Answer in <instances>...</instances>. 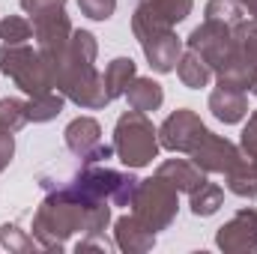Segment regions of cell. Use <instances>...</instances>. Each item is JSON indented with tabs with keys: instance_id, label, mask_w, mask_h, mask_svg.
<instances>
[{
	"instance_id": "ac0fdd59",
	"label": "cell",
	"mask_w": 257,
	"mask_h": 254,
	"mask_svg": "<svg viewBox=\"0 0 257 254\" xmlns=\"http://www.w3.org/2000/svg\"><path fill=\"white\" fill-rule=\"evenodd\" d=\"M126 102H128V108L150 114V111H159V108H162V102H165V90H162L159 81L135 75L132 84L126 87Z\"/></svg>"
},
{
	"instance_id": "4316f807",
	"label": "cell",
	"mask_w": 257,
	"mask_h": 254,
	"mask_svg": "<svg viewBox=\"0 0 257 254\" xmlns=\"http://www.w3.org/2000/svg\"><path fill=\"white\" fill-rule=\"evenodd\" d=\"M33 39V21L21 18V15H6L0 21V42L3 45H21Z\"/></svg>"
},
{
	"instance_id": "f546056e",
	"label": "cell",
	"mask_w": 257,
	"mask_h": 254,
	"mask_svg": "<svg viewBox=\"0 0 257 254\" xmlns=\"http://www.w3.org/2000/svg\"><path fill=\"white\" fill-rule=\"evenodd\" d=\"M248 159L251 156H257V111L248 117V123H245V129H242V147H239Z\"/></svg>"
},
{
	"instance_id": "5b68a950",
	"label": "cell",
	"mask_w": 257,
	"mask_h": 254,
	"mask_svg": "<svg viewBox=\"0 0 257 254\" xmlns=\"http://www.w3.org/2000/svg\"><path fill=\"white\" fill-rule=\"evenodd\" d=\"M0 72L27 96H39L54 90L51 69L39 48H30L27 42L21 45H0Z\"/></svg>"
},
{
	"instance_id": "ba28073f",
	"label": "cell",
	"mask_w": 257,
	"mask_h": 254,
	"mask_svg": "<svg viewBox=\"0 0 257 254\" xmlns=\"http://www.w3.org/2000/svg\"><path fill=\"white\" fill-rule=\"evenodd\" d=\"M236 27H227V24H218V21H209L203 18V24H197L192 30V36L186 39V45L197 51L206 63L212 66V72L221 63H227L233 54H236V36H233Z\"/></svg>"
},
{
	"instance_id": "52a82bcc",
	"label": "cell",
	"mask_w": 257,
	"mask_h": 254,
	"mask_svg": "<svg viewBox=\"0 0 257 254\" xmlns=\"http://www.w3.org/2000/svg\"><path fill=\"white\" fill-rule=\"evenodd\" d=\"M194 0H138L132 12V33L135 39H147L162 30H174L180 21L192 15Z\"/></svg>"
},
{
	"instance_id": "4fadbf2b",
	"label": "cell",
	"mask_w": 257,
	"mask_h": 254,
	"mask_svg": "<svg viewBox=\"0 0 257 254\" xmlns=\"http://www.w3.org/2000/svg\"><path fill=\"white\" fill-rule=\"evenodd\" d=\"M215 245L221 251H251L257 248V209H239L227 224L218 227L215 233Z\"/></svg>"
},
{
	"instance_id": "83f0119b",
	"label": "cell",
	"mask_w": 257,
	"mask_h": 254,
	"mask_svg": "<svg viewBox=\"0 0 257 254\" xmlns=\"http://www.w3.org/2000/svg\"><path fill=\"white\" fill-rule=\"evenodd\" d=\"M36 239L21 230L18 224H3L0 227V248H9V251H33Z\"/></svg>"
},
{
	"instance_id": "f1b7e54d",
	"label": "cell",
	"mask_w": 257,
	"mask_h": 254,
	"mask_svg": "<svg viewBox=\"0 0 257 254\" xmlns=\"http://www.w3.org/2000/svg\"><path fill=\"white\" fill-rule=\"evenodd\" d=\"M78 9L93 21H108L117 9V0H78Z\"/></svg>"
},
{
	"instance_id": "6da1fadb",
	"label": "cell",
	"mask_w": 257,
	"mask_h": 254,
	"mask_svg": "<svg viewBox=\"0 0 257 254\" xmlns=\"http://www.w3.org/2000/svg\"><path fill=\"white\" fill-rule=\"evenodd\" d=\"M96 54H99L96 36L90 30H72L66 51L51 63L54 90H60L69 102L87 111H99L108 105L105 81L96 69Z\"/></svg>"
},
{
	"instance_id": "8fae6325",
	"label": "cell",
	"mask_w": 257,
	"mask_h": 254,
	"mask_svg": "<svg viewBox=\"0 0 257 254\" xmlns=\"http://www.w3.org/2000/svg\"><path fill=\"white\" fill-rule=\"evenodd\" d=\"M206 132L209 129L203 126V120L194 111L180 108V111L168 114V120L159 126V144L171 153H192Z\"/></svg>"
},
{
	"instance_id": "9a60e30c",
	"label": "cell",
	"mask_w": 257,
	"mask_h": 254,
	"mask_svg": "<svg viewBox=\"0 0 257 254\" xmlns=\"http://www.w3.org/2000/svg\"><path fill=\"white\" fill-rule=\"evenodd\" d=\"M114 245L126 254H144L156 245V230H150L138 215H120L114 221Z\"/></svg>"
},
{
	"instance_id": "836d02e7",
	"label": "cell",
	"mask_w": 257,
	"mask_h": 254,
	"mask_svg": "<svg viewBox=\"0 0 257 254\" xmlns=\"http://www.w3.org/2000/svg\"><path fill=\"white\" fill-rule=\"evenodd\" d=\"M251 168H254V177H257V156H251Z\"/></svg>"
},
{
	"instance_id": "d6a6232c",
	"label": "cell",
	"mask_w": 257,
	"mask_h": 254,
	"mask_svg": "<svg viewBox=\"0 0 257 254\" xmlns=\"http://www.w3.org/2000/svg\"><path fill=\"white\" fill-rule=\"evenodd\" d=\"M239 6L245 9L248 18H257V0H239Z\"/></svg>"
},
{
	"instance_id": "1f68e13d",
	"label": "cell",
	"mask_w": 257,
	"mask_h": 254,
	"mask_svg": "<svg viewBox=\"0 0 257 254\" xmlns=\"http://www.w3.org/2000/svg\"><path fill=\"white\" fill-rule=\"evenodd\" d=\"M12 156H15V138L9 132H0V174L12 162Z\"/></svg>"
},
{
	"instance_id": "9c48e42d",
	"label": "cell",
	"mask_w": 257,
	"mask_h": 254,
	"mask_svg": "<svg viewBox=\"0 0 257 254\" xmlns=\"http://www.w3.org/2000/svg\"><path fill=\"white\" fill-rule=\"evenodd\" d=\"M66 147L72 156L81 159V165H102L114 156V144L102 141V126L93 117H75L63 132Z\"/></svg>"
},
{
	"instance_id": "e0dca14e",
	"label": "cell",
	"mask_w": 257,
	"mask_h": 254,
	"mask_svg": "<svg viewBox=\"0 0 257 254\" xmlns=\"http://www.w3.org/2000/svg\"><path fill=\"white\" fill-rule=\"evenodd\" d=\"M156 174H159L165 183H171L177 191H186V194H192V191L206 180V174H203L194 162H186V159H168V162L159 165Z\"/></svg>"
},
{
	"instance_id": "484cf974",
	"label": "cell",
	"mask_w": 257,
	"mask_h": 254,
	"mask_svg": "<svg viewBox=\"0 0 257 254\" xmlns=\"http://www.w3.org/2000/svg\"><path fill=\"white\" fill-rule=\"evenodd\" d=\"M236 54L245 60V63L257 66V18H245L236 30Z\"/></svg>"
},
{
	"instance_id": "2e32d148",
	"label": "cell",
	"mask_w": 257,
	"mask_h": 254,
	"mask_svg": "<svg viewBox=\"0 0 257 254\" xmlns=\"http://www.w3.org/2000/svg\"><path fill=\"white\" fill-rule=\"evenodd\" d=\"M209 111H212L215 120L233 126V123H239V120L248 114V93L218 84V87L209 93Z\"/></svg>"
},
{
	"instance_id": "4dcf8cb0",
	"label": "cell",
	"mask_w": 257,
	"mask_h": 254,
	"mask_svg": "<svg viewBox=\"0 0 257 254\" xmlns=\"http://www.w3.org/2000/svg\"><path fill=\"white\" fill-rule=\"evenodd\" d=\"M66 0H21V9L33 18V15H42V12H51V9H63Z\"/></svg>"
},
{
	"instance_id": "30bf717a",
	"label": "cell",
	"mask_w": 257,
	"mask_h": 254,
	"mask_svg": "<svg viewBox=\"0 0 257 254\" xmlns=\"http://www.w3.org/2000/svg\"><path fill=\"white\" fill-rule=\"evenodd\" d=\"M33 39H36V48L39 54L45 57V63L51 69V63L60 57L72 39V21L66 15V6L63 9H51V12H42V15H33Z\"/></svg>"
},
{
	"instance_id": "e575fe53",
	"label": "cell",
	"mask_w": 257,
	"mask_h": 254,
	"mask_svg": "<svg viewBox=\"0 0 257 254\" xmlns=\"http://www.w3.org/2000/svg\"><path fill=\"white\" fill-rule=\"evenodd\" d=\"M251 93H254V96H257V84H254V87H251Z\"/></svg>"
},
{
	"instance_id": "d6986e66",
	"label": "cell",
	"mask_w": 257,
	"mask_h": 254,
	"mask_svg": "<svg viewBox=\"0 0 257 254\" xmlns=\"http://www.w3.org/2000/svg\"><path fill=\"white\" fill-rule=\"evenodd\" d=\"M135 75H138V63H135L132 57H114V60L108 63L105 75H102L108 102H114V99L126 96V87L132 84V78H135Z\"/></svg>"
},
{
	"instance_id": "3957f363",
	"label": "cell",
	"mask_w": 257,
	"mask_h": 254,
	"mask_svg": "<svg viewBox=\"0 0 257 254\" xmlns=\"http://www.w3.org/2000/svg\"><path fill=\"white\" fill-rule=\"evenodd\" d=\"M138 177L128 171H114L105 165H81V171L69 180L72 191L90 203H111V206H132L138 189Z\"/></svg>"
},
{
	"instance_id": "7402d4cb",
	"label": "cell",
	"mask_w": 257,
	"mask_h": 254,
	"mask_svg": "<svg viewBox=\"0 0 257 254\" xmlns=\"http://www.w3.org/2000/svg\"><path fill=\"white\" fill-rule=\"evenodd\" d=\"M189 197H192V200H189L192 212L197 218H206V215H215V212H218V206H221V200H224V189H221L218 183L203 180Z\"/></svg>"
},
{
	"instance_id": "ffe728a7",
	"label": "cell",
	"mask_w": 257,
	"mask_h": 254,
	"mask_svg": "<svg viewBox=\"0 0 257 254\" xmlns=\"http://www.w3.org/2000/svg\"><path fill=\"white\" fill-rule=\"evenodd\" d=\"M177 75H180L183 87H189V90H200V87H206V84L212 81V66L206 63L197 51H192V48H189L186 54H180Z\"/></svg>"
},
{
	"instance_id": "603a6c76",
	"label": "cell",
	"mask_w": 257,
	"mask_h": 254,
	"mask_svg": "<svg viewBox=\"0 0 257 254\" xmlns=\"http://www.w3.org/2000/svg\"><path fill=\"white\" fill-rule=\"evenodd\" d=\"M224 177H227V189L236 197H248V200L257 197V177H254V168H251V159H242Z\"/></svg>"
},
{
	"instance_id": "d4e9b609",
	"label": "cell",
	"mask_w": 257,
	"mask_h": 254,
	"mask_svg": "<svg viewBox=\"0 0 257 254\" xmlns=\"http://www.w3.org/2000/svg\"><path fill=\"white\" fill-rule=\"evenodd\" d=\"M206 18L218 21V24H227V27H239L248 15L239 6V0H209L206 3Z\"/></svg>"
},
{
	"instance_id": "277c9868",
	"label": "cell",
	"mask_w": 257,
	"mask_h": 254,
	"mask_svg": "<svg viewBox=\"0 0 257 254\" xmlns=\"http://www.w3.org/2000/svg\"><path fill=\"white\" fill-rule=\"evenodd\" d=\"M159 150H162L159 129L150 123V117L144 111L132 108L117 120V126H114V156L126 168L138 171V168L150 165L159 156Z\"/></svg>"
},
{
	"instance_id": "7c38bea8",
	"label": "cell",
	"mask_w": 257,
	"mask_h": 254,
	"mask_svg": "<svg viewBox=\"0 0 257 254\" xmlns=\"http://www.w3.org/2000/svg\"><path fill=\"white\" fill-rule=\"evenodd\" d=\"M189 156H192V162L203 174H227L233 165H239L245 159V153L236 144H230L227 138L212 135V132H206L200 138V144L194 147Z\"/></svg>"
},
{
	"instance_id": "cb8c5ba5",
	"label": "cell",
	"mask_w": 257,
	"mask_h": 254,
	"mask_svg": "<svg viewBox=\"0 0 257 254\" xmlns=\"http://www.w3.org/2000/svg\"><path fill=\"white\" fill-rule=\"evenodd\" d=\"M27 123H30V117H27V102L12 99V96L0 99V132L15 135V132H21Z\"/></svg>"
},
{
	"instance_id": "44dd1931",
	"label": "cell",
	"mask_w": 257,
	"mask_h": 254,
	"mask_svg": "<svg viewBox=\"0 0 257 254\" xmlns=\"http://www.w3.org/2000/svg\"><path fill=\"white\" fill-rule=\"evenodd\" d=\"M66 105V96L60 90H48V93H39V96H30L27 99V117L30 123H48L54 117H60Z\"/></svg>"
},
{
	"instance_id": "5bb4252c",
	"label": "cell",
	"mask_w": 257,
	"mask_h": 254,
	"mask_svg": "<svg viewBox=\"0 0 257 254\" xmlns=\"http://www.w3.org/2000/svg\"><path fill=\"white\" fill-rule=\"evenodd\" d=\"M141 48L147 54V63L156 72H174L180 63V54H183V39L174 33V30H162V33H153L147 39H141Z\"/></svg>"
},
{
	"instance_id": "8992f818",
	"label": "cell",
	"mask_w": 257,
	"mask_h": 254,
	"mask_svg": "<svg viewBox=\"0 0 257 254\" xmlns=\"http://www.w3.org/2000/svg\"><path fill=\"white\" fill-rule=\"evenodd\" d=\"M132 215H138L150 230H165L171 227V221L177 218V209H180V191L174 189L171 183H165L159 174L150 177V180H141L135 197H132Z\"/></svg>"
},
{
	"instance_id": "7a4b0ae2",
	"label": "cell",
	"mask_w": 257,
	"mask_h": 254,
	"mask_svg": "<svg viewBox=\"0 0 257 254\" xmlns=\"http://www.w3.org/2000/svg\"><path fill=\"white\" fill-rule=\"evenodd\" d=\"M42 189L48 194L33 215V239L48 251H63L69 236L84 233L87 209L96 203L78 197L69 180H42Z\"/></svg>"
}]
</instances>
